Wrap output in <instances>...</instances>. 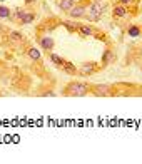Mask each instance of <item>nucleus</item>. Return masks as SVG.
Returning <instances> with one entry per match:
<instances>
[{
	"instance_id": "obj_1",
	"label": "nucleus",
	"mask_w": 142,
	"mask_h": 164,
	"mask_svg": "<svg viewBox=\"0 0 142 164\" xmlns=\"http://www.w3.org/2000/svg\"><path fill=\"white\" fill-rule=\"evenodd\" d=\"M89 94V85L84 84V82H70L67 84V87L64 89V95H70V97H84V95Z\"/></svg>"
},
{
	"instance_id": "obj_2",
	"label": "nucleus",
	"mask_w": 142,
	"mask_h": 164,
	"mask_svg": "<svg viewBox=\"0 0 142 164\" xmlns=\"http://www.w3.org/2000/svg\"><path fill=\"white\" fill-rule=\"evenodd\" d=\"M104 10H106V7L100 5V2H94V4H90V7L85 10V17L84 18H87L89 22H97Z\"/></svg>"
},
{
	"instance_id": "obj_3",
	"label": "nucleus",
	"mask_w": 142,
	"mask_h": 164,
	"mask_svg": "<svg viewBox=\"0 0 142 164\" xmlns=\"http://www.w3.org/2000/svg\"><path fill=\"white\" fill-rule=\"evenodd\" d=\"M92 94L97 95V97H107V95L112 94V85L109 84H97L92 87Z\"/></svg>"
},
{
	"instance_id": "obj_4",
	"label": "nucleus",
	"mask_w": 142,
	"mask_h": 164,
	"mask_svg": "<svg viewBox=\"0 0 142 164\" xmlns=\"http://www.w3.org/2000/svg\"><path fill=\"white\" fill-rule=\"evenodd\" d=\"M15 17H17L18 20L24 24V25H27V24L33 22L35 15H33L32 12H27V10H22V8H17V10H15Z\"/></svg>"
},
{
	"instance_id": "obj_5",
	"label": "nucleus",
	"mask_w": 142,
	"mask_h": 164,
	"mask_svg": "<svg viewBox=\"0 0 142 164\" xmlns=\"http://www.w3.org/2000/svg\"><path fill=\"white\" fill-rule=\"evenodd\" d=\"M85 10H87V8H85L84 5H74L67 14H69L72 18H84L85 17Z\"/></svg>"
},
{
	"instance_id": "obj_6",
	"label": "nucleus",
	"mask_w": 142,
	"mask_h": 164,
	"mask_svg": "<svg viewBox=\"0 0 142 164\" xmlns=\"http://www.w3.org/2000/svg\"><path fill=\"white\" fill-rule=\"evenodd\" d=\"M39 42H40V47L44 49V50H54L55 42H54V39H52V37H49V35L40 37V39H39Z\"/></svg>"
},
{
	"instance_id": "obj_7",
	"label": "nucleus",
	"mask_w": 142,
	"mask_h": 164,
	"mask_svg": "<svg viewBox=\"0 0 142 164\" xmlns=\"http://www.w3.org/2000/svg\"><path fill=\"white\" fill-rule=\"evenodd\" d=\"M97 64L95 62H84L82 66H80V72L85 74V76H90V74H94L95 70H97Z\"/></svg>"
},
{
	"instance_id": "obj_8",
	"label": "nucleus",
	"mask_w": 142,
	"mask_h": 164,
	"mask_svg": "<svg viewBox=\"0 0 142 164\" xmlns=\"http://www.w3.org/2000/svg\"><path fill=\"white\" fill-rule=\"evenodd\" d=\"M112 14H114V17H115V18H124L125 15H127V10H125V5H122V4H117L115 7H114Z\"/></svg>"
},
{
	"instance_id": "obj_9",
	"label": "nucleus",
	"mask_w": 142,
	"mask_h": 164,
	"mask_svg": "<svg viewBox=\"0 0 142 164\" xmlns=\"http://www.w3.org/2000/svg\"><path fill=\"white\" fill-rule=\"evenodd\" d=\"M60 67H62V69L65 70L67 74H70V76H75V74L79 72V69H77V67L74 66L72 62H69V60H64V62H62V66H60Z\"/></svg>"
},
{
	"instance_id": "obj_10",
	"label": "nucleus",
	"mask_w": 142,
	"mask_h": 164,
	"mask_svg": "<svg viewBox=\"0 0 142 164\" xmlns=\"http://www.w3.org/2000/svg\"><path fill=\"white\" fill-rule=\"evenodd\" d=\"M74 5H75V0H58V8L62 12H65V14L74 7Z\"/></svg>"
},
{
	"instance_id": "obj_11",
	"label": "nucleus",
	"mask_w": 142,
	"mask_h": 164,
	"mask_svg": "<svg viewBox=\"0 0 142 164\" xmlns=\"http://www.w3.org/2000/svg\"><path fill=\"white\" fill-rule=\"evenodd\" d=\"M114 60H115V55H114L112 50H106L102 55V64L104 66H109V64H112Z\"/></svg>"
},
{
	"instance_id": "obj_12",
	"label": "nucleus",
	"mask_w": 142,
	"mask_h": 164,
	"mask_svg": "<svg viewBox=\"0 0 142 164\" xmlns=\"http://www.w3.org/2000/svg\"><path fill=\"white\" fill-rule=\"evenodd\" d=\"M27 55H29L30 59H32V60H42V52L39 50V49H35V47H32V49H29V50H27Z\"/></svg>"
},
{
	"instance_id": "obj_13",
	"label": "nucleus",
	"mask_w": 142,
	"mask_h": 164,
	"mask_svg": "<svg viewBox=\"0 0 142 164\" xmlns=\"http://www.w3.org/2000/svg\"><path fill=\"white\" fill-rule=\"evenodd\" d=\"M77 32H79L80 35H85V37L87 35H94V29H92L90 25H80Z\"/></svg>"
},
{
	"instance_id": "obj_14",
	"label": "nucleus",
	"mask_w": 142,
	"mask_h": 164,
	"mask_svg": "<svg viewBox=\"0 0 142 164\" xmlns=\"http://www.w3.org/2000/svg\"><path fill=\"white\" fill-rule=\"evenodd\" d=\"M127 34H129V37H139L140 35V29L137 25H129Z\"/></svg>"
},
{
	"instance_id": "obj_15",
	"label": "nucleus",
	"mask_w": 142,
	"mask_h": 164,
	"mask_svg": "<svg viewBox=\"0 0 142 164\" xmlns=\"http://www.w3.org/2000/svg\"><path fill=\"white\" fill-rule=\"evenodd\" d=\"M10 8L4 7V5H0V18H10Z\"/></svg>"
},
{
	"instance_id": "obj_16",
	"label": "nucleus",
	"mask_w": 142,
	"mask_h": 164,
	"mask_svg": "<svg viewBox=\"0 0 142 164\" xmlns=\"http://www.w3.org/2000/svg\"><path fill=\"white\" fill-rule=\"evenodd\" d=\"M49 57H50V60H52V62L55 64V66H62V62H64V59H62V57H58L57 54H54V52H52V54L49 55Z\"/></svg>"
},
{
	"instance_id": "obj_17",
	"label": "nucleus",
	"mask_w": 142,
	"mask_h": 164,
	"mask_svg": "<svg viewBox=\"0 0 142 164\" xmlns=\"http://www.w3.org/2000/svg\"><path fill=\"white\" fill-rule=\"evenodd\" d=\"M64 25L69 29V32H77V30H79V27H80L79 24H74V22H65Z\"/></svg>"
},
{
	"instance_id": "obj_18",
	"label": "nucleus",
	"mask_w": 142,
	"mask_h": 164,
	"mask_svg": "<svg viewBox=\"0 0 142 164\" xmlns=\"http://www.w3.org/2000/svg\"><path fill=\"white\" fill-rule=\"evenodd\" d=\"M10 39L15 40V42H18V40H22V34L20 32H10Z\"/></svg>"
},
{
	"instance_id": "obj_19",
	"label": "nucleus",
	"mask_w": 142,
	"mask_h": 164,
	"mask_svg": "<svg viewBox=\"0 0 142 164\" xmlns=\"http://www.w3.org/2000/svg\"><path fill=\"white\" fill-rule=\"evenodd\" d=\"M44 95H45V97H52V95H55V94L52 91H47V92H44Z\"/></svg>"
},
{
	"instance_id": "obj_20",
	"label": "nucleus",
	"mask_w": 142,
	"mask_h": 164,
	"mask_svg": "<svg viewBox=\"0 0 142 164\" xmlns=\"http://www.w3.org/2000/svg\"><path fill=\"white\" fill-rule=\"evenodd\" d=\"M120 4L122 5H129V4H132V0H120Z\"/></svg>"
},
{
	"instance_id": "obj_21",
	"label": "nucleus",
	"mask_w": 142,
	"mask_h": 164,
	"mask_svg": "<svg viewBox=\"0 0 142 164\" xmlns=\"http://www.w3.org/2000/svg\"><path fill=\"white\" fill-rule=\"evenodd\" d=\"M33 2H35V0H25V4H27V5H32Z\"/></svg>"
},
{
	"instance_id": "obj_22",
	"label": "nucleus",
	"mask_w": 142,
	"mask_h": 164,
	"mask_svg": "<svg viewBox=\"0 0 142 164\" xmlns=\"http://www.w3.org/2000/svg\"><path fill=\"white\" fill-rule=\"evenodd\" d=\"M95 2H104V0H95Z\"/></svg>"
}]
</instances>
